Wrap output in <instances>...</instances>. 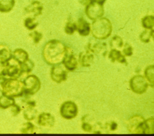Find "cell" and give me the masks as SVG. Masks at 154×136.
I'll return each instance as SVG.
<instances>
[{"label":"cell","mask_w":154,"mask_h":136,"mask_svg":"<svg viewBox=\"0 0 154 136\" xmlns=\"http://www.w3.org/2000/svg\"><path fill=\"white\" fill-rule=\"evenodd\" d=\"M67 49V46L61 41L51 40L43 47L42 51L43 59L49 65L60 64L66 55Z\"/></svg>","instance_id":"cell-1"},{"label":"cell","mask_w":154,"mask_h":136,"mask_svg":"<svg viewBox=\"0 0 154 136\" xmlns=\"http://www.w3.org/2000/svg\"><path fill=\"white\" fill-rule=\"evenodd\" d=\"M112 30V26L111 21L108 18L101 17L93 20L90 32L95 39L104 40L110 36Z\"/></svg>","instance_id":"cell-2"},{"label":"cell","mask_w":154,"mask_h":136,"mask_svg":"<svg viewBox=\"0 0 154 136\" xmlns=\"http://www.w3.org/2000/svg\"><path fill=\"white\" fill-rule=\"evenodd\" d=\"M2 94L3 95L15 97L22 96L24 94L23 82L17 78H3L1 82Z\"/></svg>","instance_id":"cell-3"},{"label":"cell","mask_w":154,"mask_h":136,"mask_svg":"<svg viewBox=\"0 0 154 136\" xmlns=\"http://www.w3.org/2000/svg\"><path fill=\"white\" fill-rule=\"evenodd\" d=\"M127 129L131 134H145V119L143 116L138 114L132 116L128 119L127 122Z\"/></svg>","instance_id":"cell-4"},{"label":"cell","mask_w":154,"mask_h":136,"mask_svg":"<svg viewBox=\"0 0 154 136\" xmlns=\"http://www.w3.org/2000/svg\"><path fill=\"white\" fill-rule=\"evenodd\" d=\"M23 82L24 84V94L26 96L35 94L41 87L40 80L35 75L27 76Z\"/></svg>","instance_id":"cell-5"},{"label":"cell","mask_w":154,"mask_h":136,"mask_svg":"<svg viewBox=\"0 0 154 136\" xmlns=\"http://www.w3.org/2000/svg\"><path fill=\"white\" fill-rule=\"evenodd\" d=\"M129 87L134 93L141 94L146 91L149 87V84L145 77L138 75L131 78L129 81Z\"/></svg>","instance_id":"cell-6"},{"label":"cell","mask_w":154,"mask_h":136,"mask_svg":"<svg viewBox=\"0 0 154 136\" xmlns=\"http://www.w3.org/2000/svg\"><path fill=\"white\" fill-rule=\"evenodd\" d=\"M60 113L61 117L65 119L70 120L74 119L78 113V106L71 100L65 101L60 107Z\"/></svg>","instance_id":"cell-7"},{"label":"cell","mask_w":154,"mask_h":136,"mask_svg":"<svg viewBox=\"0 0 154 136\" xmlns=\"http://www.w3.org/2000/svg\"><path fill=\"white\" fill-rule=\"evenodd\" d=\"M85 13L88 19L94 20L99 19L104 14L103 5L97 2L91 1L85 6Z\"/></svg>","instance_id":"cell-8"},{"label":"cell","mask_w":154,"mask_h":136,"mask_svg":"<svg viewBox=\"0 0 154 136\" xmlns=\"http://www.w3.org/2000/svg\"><path fill=\"white\" fill-rule=\"evenodd\" d=\"M51 79L56 83H61L66 81L67 72L66 69L59 64L54 65L51 70Z\"/></svg>","instance_id":"cell-9"},{"label":"cell","mask_w":154,"mask_h":136,"mask_svg":"<svg viewBox=\"0 0 154 136\" xmlns=\"http://www.w3.org/2000/svg\"><path fill=\"white\" fill-rule=\"evenodd\" d=\"M62 63L64 68L68 71H73L78 67L77 59L69 47H67L66 55Z\"/></svg>","instance_id":"cell-10"},{"label":"cell","mask_w":154,"mask_h":136,"mask_svg":"<svg viewBox=\"0 0 154 136\" xmlns=\"http://www.w3.org/2000/svg\"><path fill=\"white\" fill-rule=\"evenodd\" d=\"M37 123L42 127L52 128L55 124V118L50 113H42L38 116Z\"/></svg>","instance_id":"cell-11"},{"label":"cell","mask_w":154,"mask_h":136,"mask_svg":"<svg viewBox=\"0 0 154 136\" xmlns=\"http://www.w3.org/2000/svg\"><path fill=\"white\" fill-rule=\"evenodd\" d=\"M43 10V6L42 4L38 1H32L29 5L25 8V11L26 13L32 14L34 17L41 15Z\"/></svg>","instance_id":"cell-12"},{"label":"cell","mask_w":154,"mask_h":136,"mask_svg":"<svg viewBox=\"0 0 154 136\" xmlns=\"http://www.w3.org/2000/svg\"><path fill=\"white\" fill-rule=\"evenodd\" d=\"M76 31L81 36H87L91 31L90 24L83 17H79L76 23Z\"/></svg>","instance_id":"cell-13"},{"label":"cell","mask_w":154,"mask_h":136,"mask_svg":"<svg viewBox=\"0 0 154 136\" xmlns=\"http://www.w3.org/2000/svg\"><path fill=\"white\" fill-rule=\"evenodd\" d=\"M86 51L95 54H106V44L104 42H97L95 43H89L86 48Z\"/></svg>","instance_id":"cell-14"},{"label":"cell","mask_w":154,"mask_h":136,"mask_svg":"<svg viewBox=\"0 0 154 136\" xmlns=\"http://www.w3.org/2000/svg\"><path fill=\"white\" fill-rule=\"evenodd\" d=\"M94 60L93 54L86 51L85 52H80L79 54L78 61L81 66L82 67H89L91 66L93 61Z\"/></svg>","instance_id":"cell-15"},{"label":"cell","mask_w":154,"mask_h":136,"mask_svg":"<svg viewBox=\"0 0 154 136\" xmlns=\"http://www.w3.org/2000/svg\"><path fill=\"white\" fill-rule=\"evenodd\" d=\"M108 57L112 63L117 61L122 64H127V61L125 58V56L117 49H111L109 52Z\"/></svg>","instance_id":"cell-16"},{"label":"cell","mask_w":154,"mask_h":136,"mask_svg":"<svg viewBox=\"0 0 154 136\" xmlns=\"http://www.w3.org/2000/svg\"><path fill=\"white\" fill-rule=\"evenodd\" d=\"M13 57L20 63H23L29 59L27 52L21 48L16 49L13 52Z\"/></svg>","instance_id":"cell-17"},{"label":"cell","mask_w":154,"mask_h":136,"mask_svg":"<svg viewBox=\"0 0 154 136\" xmlns=\"http://www.w3.org/2000/svg\"><path fill=\"white\" fill-rule=\"evenodd\" d=\"M15 0H0V12H10L14 7Z\"/></svg>","instance_id":"cell-18"},{"label":"cell","mask_w":154,"mask_h":136,"mask_svg":"<svg viewBox=\"0 0 154 136\" xmlns=\"http://www.w3.org/2000/svg\"><path fill=\"white\" fill-rule=\"evenodd\" d=\"M15 101L13 97L7 96L2 94L0 96V108L2 109H6L11 107Z\"/></svg>","instance_id":"cell-19"},{"label":"cell","mask_w":154,"mask_h":136,"mask_svg":"<svg viewBox=\"0 0 154 136\" xmlns=\"http://www.w3.org/2000/svg\"><path fill=\"white\" fill-rule=\"evenodd\" d=\"M153 72H154V66L150 65L147 66L144 70V76L146 80L149 82V85L153 87L154 84V78H153Z\"/></svg>","instance_id":"cell-20"},{"label":"cell","mask_w":154,"mask_h":136,"mask_svg":"<svg viewBox=\"0 0 154 136\" xmlns=\"http://www.w3.org/2000/svg\"><path fill=\"white\" fill-rule=\"evenodd\" d=\"M141 23L143 27L145 29H153L154 26V16L153 15L145 16L141 20Z\"/></svg>","instance_id":"cell-21"},{"label":"cell","mask_w":154,"mask_h":136,"mask_svg":"<svg viewBox=\"0 0 154 136\" xmlns=\"http://www.w3.org/2000/svg\"><path fill=\"white\" fill-rule=\"evenodd\" d=\"M34 107H26L25 110L23 111V117L24 118L28 120H34L37 116V111L34 108Z\"/></svg>","instance_id":"cell-22"},{"label":"cell","mask_w":154,"mask_h":136,"mask_svg":"<svg viewBox=\"0 0 154 136\" xmlns=\"http://www.w3.org/2000/svg\"><path fill=\"white\" fill-rule=\"evenodd\" d=\"M109 45L112 49H117L122 48L123 46L124 43L121 37L116 35L114 36L111 39L109 42Z\"/></svg>","instance_id":"cell-23"},{"label":"cell","mask_w":154,"mask_h":136,"mask_svg":"<svg viewBox=\"0 0 154 136\" xmlns=\"http://www.w3.org/2000/svg\"><path fill=\"white\" fill-rule=\"evenodd\" d=\"M153 29H146L140 34V39L142 42L147 43L150 42L151 37H153Z\"/></svg>","instance_id":"cell-24"},{"label":"cell","mask_w":154,"mask_h":136,"mask_svg":"<svg viewBox=\"0 0 154 136\" xmlns=\"http://www.w3.org/2000/svg\"><path fill=\"white\" fill-rule=\"evenodd\" d=\"M21 67H22V75L23 74H28L30 73L34 67V64L32 61L28 59L25 62L22 63Z\"/></svg>","instance_id":"cell-25"},{"label":"cell","mask_w":154,"mask_h":136,"mask_svg":"<svg viewBox=\"0 0 154 136\" xmlns=\"http://www.w3.org/2000/svg\"><path fill=\"white\" fill-rule=\"evenodd\" d=\"M38 24V22L36 21L34 17H26L24 20V26L28 30H33L37 26Z\"/></svg>","instance_id":"cell-26"},{"label":"cell","mask_w":154,"mask_h":136,"mask_svg":"<svg viewBox=\"0 0 154 136\" xmlns=\"http://www.w3.org/2000/svg\"><path fill=\"white\" fill-rule=\"evenodd\" d=\"M76 31V24L75 22L69 21L66 23L64 27V31L67 34L72 35Z\"/></svg>","instance_id":"cell-27"},{"label":"cell","mask_w":154,"mask_h":136,"mask_svg":"<svg viewBox=\"0 0 154 136\" xmlns=\"http://www.w3.org/2000/svg\"><path fill=\"white\" fill-rule=\"evenodd\" d=\"M35 129V126L31 122H26L23 124L21 128V132L23 134H32Z\"/></svg>","instance_id":"cell-28"},{"label":"cell","mask_w":154,"mask_h":136,"mask_svg":"<svg viewBox=\"0 0 154 136\" xmlns=\"http://www.w3.org/2000/svg\"><path fill=\"white\" fill-rule=\"evenodd\" d=\"M153 117H150L147 119H145L146 123V134H153Z\"/></svg>","instance_id":"cell-29"},{"label":"cell","mask_w":154,"mask_h":136,"mask_svg":"<svg viewBox=\"0 0 154 136\" xmlns=\"http://www.w3.org/2000/svg\"><path fill=\"white\" fill-rule=\"evenodd\" d=\"M29 36L32 39L34 43L35 44H37L40 42V41L43 38V34L42 33L37 31H34L29 34Z\"/></svg>","instance_id":"cell-30"},{"label":"cell","mask_w":154,"mask_h":136,"mask_svg":"<svg viewBox=\"0 0 154 136\" xmlns=\"http://www.w3.org/2000/svg\"><path fill=\"white\" fill-rule=\"evenodd\" d=\"M124 48L123 49V54L126 57H130L133 54V48L128 43L123 45Z\"/></svg>","instance_id":"cell-31"},{"label":"cell","mask_w":154,"mask_h":136,"mask_svg":"<svg viewBox=\"0 0 154 136\" xmlns=\"http://www.w3.org/2000/svg\"><path fill=\"white\" fill-rule=\"evenodd\" d=\"M81 128L84 131L87 132H91L93 129V127L90 123H89L87 122H84V121H82V123L81 125Z\"/></svg>","instance_id":"cell-32"},{"label":"cell","mask_w":154,"mask_h":136,"mask_svg":"<svg viewBox=\"0 0 154 136\" xmlns=\"http://www.w3.org/2000/svg\"><path fill=\"white\" fill-rule=\"evenodd\" d=\"M20 110H21L20 107L16 104H14L11 106V113L13 116L17 115L20 112Z\"/></svg>","instance_id":"cell-33"},{"label":"cell","mask_w":154,"mask_h":136,"mask_svg":"<svg viewBox=\"0 0 154 136\" xmlns=\"http://www.w3.org/2000/svg\"><path fill=\"white\" fill-rule=\"evenodd\" d=\"M106 126L107 129H109V131H115L117 128V123L114 121L106 123Z\"/></svg>","instance_id":"cell-34"},{"label":"cell","mask_w":154,"mask_h":136,"mask_svg":"<svg viewBox=\"0 0 154 136\" xmlns=\"http://www.w3.org/2000/svg\"><path fill=\"white\" fill-rule=\"evenodd\" d=\"M79 2L82 5L86 6L87 4H88L91 2V1L90 0H79Z\"/></svg>","instance_id":"cell-35"},{"label":"cell","mask_w":154,"mask_h":136,"mask_svg":"<svg viewBox=\"0 0 154 136\" xmlns=\"http://www.w3.org/2000/svg\"><path fill=\"white\" fill-rule=\"evenodd\" d=\"M90 1H91L96 2H97V3H99V4H100L103 5V4L105 2V1H106V0H90Z\"/></svg>","instance_id":"cell-36"},{"label":"cell","mask_w":154,"mask_h":136,"mask_svg":"<svg viewBox=\"0 0 154 136\" xmlns=\"http://www.w3.org/2000/svg\"><path fill=\"white\" fill-rule=\"evenodd\" d=\"M2 94V91H1V90H0V96H1Z\"/></svg>","instance_id":"cell-37"}]
</instances>
